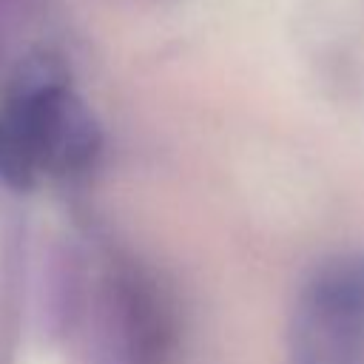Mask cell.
I'll list each match as a JSON object with an SVG mask.
<instances>
[{"instance_id": "6da1fadb", "label": "cell", "mask_w": 364, "mask_h": 364, "mask_svg": "<svg viewBox=\"0 0 364 364\" xmlns=\"http://www.w3.org/2000/svg\"><path fill=\"white\" fill-rule=\"evenodd\" d=\"M100 131L57 80H26L0 114V173L28 185L37 173H71L94 162Z\"/></svg>"}, {"instance_id": "7a4b0ae2", "label": "cell", "mask_w": 364, "mask_h": 364, "mask_svg": "<svg viewBox=\"0 0 364 364\" xmlns=\"http://www.w3.org/2000/svg\"><path fill=\"white\" fill-rule=\"evenodd\" d=\"M287 364H364V253L310 270L287 324Z\"/></svg>"}, {"instance_id": "3957f363", "label": "cell", "mask_w": 364, "mask_h": 364, "mask_svg": "<svg viewBox=\"0 0 364 364\" xmlns=\"http://www.w3.org/2000/svg\"><path fill=\"white\" fill-rule=\"evenodd\" d=\"M122 336L131 364H162L173 341V324L162 293L142 273H125L119 282Z\"/></svg>"}]
</instances>
